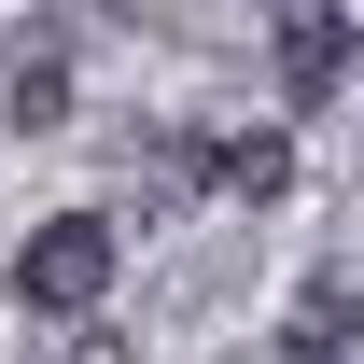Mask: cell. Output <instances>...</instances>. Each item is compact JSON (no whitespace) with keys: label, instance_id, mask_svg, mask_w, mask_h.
<instances>
[{"label":"cell","instance_id":"obj_1","mask_svg":"<svg viewBox=\"0 0 364 364\" xmlns=\"http://www.w3.org/2000/svg\"><path fill=\"white\" fill-rule=\"evenodd\" d=\"M112 267H127V225H112V210H43L28 252H14V309L28 322H98Z\"/></svg>","mask_w":364,"mask_h":364},{"label":"cell","instance_id":"obj_2","mask_svg":"<svg viewBox=\"0 0 364 364\" xmlns=\"http://www.w3.org/2000/svg\"><path fill=\"white\" fill-rule=\"evenodd\" d=\"M364 70V28L336 14V0H294L280 14V43H267V85H280V112H322V98Z\"/></svg>","mask_w":364,"mask_h":364},{"label":"cell","instance_id":"obj_3","mask_svg":"<svg viewBox=\"0 0 364 364\" xmlns=\"http://www.w3.org/2000/svg\"><path fill=\"white\" fill-rule=\"evenodd\" d=\"M210 196H238V210H280V196H294V140H280V127L210 140Z\"/></svg>","mask_w":364,"mask_h":364},{"label":"cell","instance_id":"obj_4","mask_svg":"<svg viewBox=\"0 0 364 364\" xmlns=\"http://www.w3.org/2000/svg\"><path fill=\"white\" fill-rule=\"evenodd\" d=\"M0 127H14V140H43V127H70V56H56V43H28L14 70H0Z\"/></svg>","mask_w":364,"mask_h":364},{"label":"cell","instance_id":"obj_5","mask_svg":"<svg viewBox=\"0 0 364 364\" xmlns=\"http://www.w3.org/2000/svg\"><path fill=\"white\" fill-rule=\"evenodd\" d=\"M350 322H364L350 267H309V294H294V336H322V350H350Z\"/></svg>","mask_w":364,"mask_h":364},{"label":"cell","instance_id":"obj_6","mask_svg":"<svg viewBox=\"0 0 364 364\" xmlns=\"http://www.w3.org/2000/svg\"><path fill=\"white\" fill-rule=\"evenodd\" d=\"M70 364H127V336H98V322H85V336H70Z\"/></svg>","mask_w":364,"mask_h":364},{"label":"cell","instance_id":"obj_7","mask_svg":"<svg viewBox=\"0 0 364 364\" xmlns=\"http://www.w3.org/2000/svg\"><path fill=\"white\" fill-rule=\"evenodd\" d=\"M280 14H294V0H280Z\"/></svg>","mask_w":364,"mask_h":364}]
</instances>
